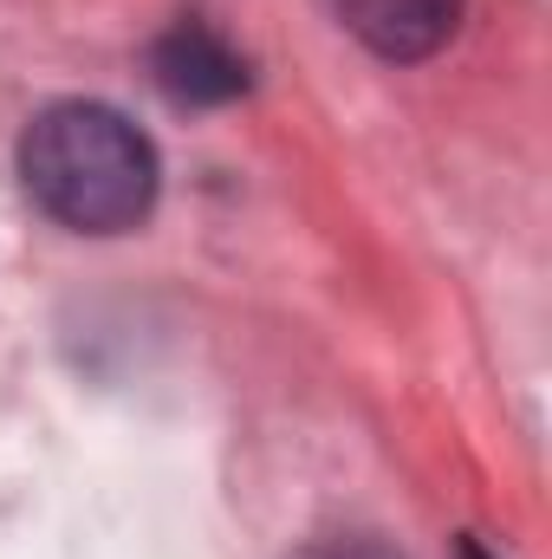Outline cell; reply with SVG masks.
<instances>
[{
	"mask_svg": "<svg viewBox=\"0 0 552 559\" xmlns=\"http://www.w3.org/2000/svg\"><path fill=\"white\" fill-rule=\"evenodd\" d=\"M292 559H397V554H384L377 540H351V534H332V540H312V547H299Z\"/></svg>",
	"mask_w": 552,
	"mask_h": 559,
	"instance_id": "4",
	"label": "cell"
},
{
	"mask_svg": "<svg viewBox=\"0 0 552 559\" xmlns=\"http://www.w3.org/2000/svg\"><path fill=\"white\" fill-rule=\"evenodd\" d=\"M149 79L163 85V98H176L189 111H208V105H235L248 92V59L215 26L182 20L149 46Z\"/></svg>",
	"mask_w": 552,
	"mask_h": 559,
	"instance_id": "2",
	"label": "cell"
},
{
	"mask_svg": "<svg viewBox=\"0 0 552 559\" xmlns=\"http://www.w3.org/2000/svg\"><path fill=\"white\" fill-rule=\"evenodd\" d=\"M332 7L384 59H429L461 13V0H332Z\"/></svg>",
	"mask_w": 552,
	"mask_h": 559,
	"instance_id": "3",
	"label": "cell"
},
{
	"mask_svg": "<svg viewBox=\"0 0 552 559\" xmlns=\"http://www.w3.org/2000/svg\"><path fill=\"white\" fill-rule=\"evenodd\" d=\"M20 182L52 222L79 235H124L156 202V150L124 111L72 98L26 124Z\"/></svg>",
	"mask_w": 552,
	"mask_h": 559,
	"instance_id": "1",
	"label": "cell"
},
{
	"mask_svg": "<svg viewBox=\"0 0 552 559\" xmlns=\"http://www.w3.org/2000/svg\"><path fill=\"white\" fill-rule=\"evenodd\" d=\"M461 559H488V554H481V547H475V540H461Z\"/></svg>",
	"mask_w": 552,
	"mask_h": 559,
	"instance_id": "5",
	"label": "cell"
}]
</instances>
